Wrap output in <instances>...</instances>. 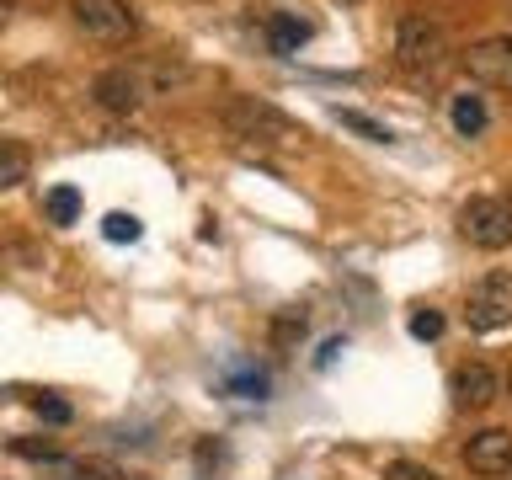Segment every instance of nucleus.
<instances>
[{"label": "nucleus", "instance_id": "f257e3e1", "mask_svg": "<svg viewBox=\"0 0 512 480\" xmlns=\"http://www.w3.org/2000/svg\"><path fill=\"white\" fill-rule=\"evenodd\" d=\"M454 59H459V54H454V38H448L443 22H432V16H422V11L400 16V27H395V64H400L406 75L438 80Z\"/></svg>", "mask_w": 512, "mask_h": 480}, {"label": "nucleus", "instance_id": "f03ea898", "mask_svg": "<svg viewBox=\"0 0 512 480\" xmlns=\"http://www.w3.org/2000/svg\"><path fill=\"white\" fill-rule=\"evenodd\" d=\"M224 128H230L235 139H256V144H294L304 139V128L294 118H283L272 102H262V96H230V102L219 107Z\"/></svg>", "mask_w": 512, "mask_h": 480}, {"label": "nucleus", "instance_id": "7ed1b4c3", "mask_svg": "<svg viewBox=\"0 0 512 480\" xmlns=\"http://www.w3.org/2000/svg\"><path fill=\"white\" fill-rule=\"evenodd\" d=\"M70 16L96 43H128L139 32V16L128 0H70Z\"/></svg>", "mask_w": 512, "mask_h": 480}, {"label": "nucleus", "instance_id": "20e7f679", "mask_svg": "<svg viewBox=\"0 0 512 480\" xmlns=\"http://www.w3.org/2000/svg\"><path fill=\"white\" fill-rule=\"evenodd\" d=\"M459 235L480 251H502L512 246V208L502 198H470L459 208Z\"/></svg>", "mask_w": 512, "mask_h": 480}, {"label": "nucleus", "instance_id": "39448f33", "mask_svg": "<svg viewBox=\"0 0 512 480\" xmlns=\"http://www.w3.org/2000/svg\"><path fill=\"white\" fill-rule=\"evenodd\" d=\"M464 320H470V331L512 326V272H486L470 288V299H464Z\"/></svg>", "mask_w": 512, "mask_h": 480}, {"label": "nucleus", "instance_id": "423d86ee", "mask_svg": "<svg viewBox=\"0 0 512 480\" xmlns=\"http://www.w3.org/2000/svg\"><path fill=\"white\" fill-rule=\"evenodd\" d=\"M459 64L470 70L480 86H502L512 91V32H496V38H480L459 54Z\"/></svg>", "mask_w": 512, "mask_h": 480}, {"label": "nucleus", "instance_id": "0eeeda50", "mask_svg": "<svg viewBox=\"0 0 512 480\" xmlns=\"http://www.w3.org/2000/svg\"><path fill=\"white\" fill-rule=\"evenodd\" d=\"M464 464L486 480L512 475V432L507 427H480L470 443H464Z\"/></svg>", "mask_w": 512, "mask_h": 480}, {"label": "nucleus", "instance_id": "6e6552de", "mask_svg": "<svg viewBox=\"0 0 512 480\" xmlns=\"http://www.w3.org/2000/svg\"><path fill=\"white\" fill-rule=\"evenodd\" d=\"M448 395H454L459 411H486L496 395H502V379H496V368L486 363H459L454 379H448Z\"/></svg>", "mask_w": 512, "mask_h": 480}, {"label": "nucleus", "instance_id": "1a4fd4ad", "mask_svg": "<svg viewBox=\"0 0 512 480\" xmlns=\"http://www.w3.org/2000/svg\"><path fill=\"white\" fill-rule=\"evenodd\" d=\"M91 96H96V107H102V112H134L144 102V86H139L134 70L112 64V70H102L91 80Z\"/></svg>", "mask_w": 512, "mask_h": 480}, {"label": "nucleus", "instance_id": "9d476101", "mask_svg": "<svg viewBox=\"0 0 512 480\" xmlns=\"http://www.w3.org/2000/svg\"><path fill=\"white\" fill-rule=\"evenodd\" d=\"M310 22H299V16H272L267 22V38H272V48L278 54H299V43H310Z\"/></svg>", "mask_w": 512, "mask_h": 480}, {"label": "nucleus", "instance_id": "9b49d317", "mask_svg": "<svg viewBox=\"0 0 512 480\" xmlns=\"http://www.w3.org/2000/svg\"><path fill=\"white\" fill-rule=\"evenodd\" d=\"M27 171H32V155H27V144H16V139H0V192H6V187H22V182H27Z\"/></svg>", "mask_w": 512, "mask_h": 480}, {"label": "nucleus", "instance_id": "f8f14e48", "mask_svg": "<svg viewBox=\"0 0 512 480\" xmlns=\"http://www.w3.org/2000/svg\"><path fill=\"white\" fill-rule=\"evenodd\" d=\"M448 118H454V128H459L464 139H480V134H486V102H480V96H454Z\"/></svg>", "mask_w": 512, "mask_h": 480}, {"label": "nucleus", "instance_id": "ddd939ff", "mask_svg": "<svg viewBox=\"0 0 512 480\" xmlns=\"http://www.w3.org/2000/svg\"><path fill=\"white\" fill-rule=\"evenodd\" d=\"M336 118H342V128H352V134H363L368 144H395L390 128L379 118H368V112H358V107H336Z\"/></svg>", "mask_w": 512, "mask_h": 480}, {"label": "nucleus", "instance_id": "4468645a", "mask_svg": "<svg viewBox=\"0 0 512 480\" xmlns=\"http://www.w3.org/2000/svg\"><path fill=\"white\" fill-rule=\"evenodd\" d=\"M43 208H48V224H75L80 219V192L59 182V187H48Z\"/></svg>", "mask_w": 512, "mask_h": 480}, {"label": "nucleus", "instance_id": "2eb2a0df", "mask_svg": "<svg viewBox=\"0 0 512 480\" xmlns=\"http://www.w3.org/2000/svg\"><path fill=\"white\" fill-rule=\"evenodd\" d=\"M11 454H22V459H38V464H54V470L64 464V454H59V448H54V443H38V438H16V443H11Z\"/></svg>", "mask_w": 512, "mask_h": 480}, {"label": "nucleus", "instance_id": "dca6fc26", "mask_svg": "<svg viewBox=\"0 0 512 480\" xmlns=\"http://www.w3.org/2000/svg\"><path fill=\"white\" fill-rule=\"evenodd\" d=\"M102 235H107V240H139L144 224H139L134 214H107V219H102Z\"/></svg>", "mask_w": 512, "mask_h": 480}, {"label": "nucleus", "instance_id": "f3484780", "mask_svg": "<svg viewBox=\"0 0 512 480\" xmlns=\"http://www.w3.org/2000/svg\"><path fill=\"white\" fill-rule=\"evenodd\" d=\"M411 336H416V342H438V336H443V315L438 310H416L411 315Z\"/></svg>", "mask_w": 512, "mask_h": 480}, {"label": "nucleus", "instance_id": "a211bd4d", "mask_svg": "<svg viewBox=\"0 0 512 480\" xmlns=\"http://www.w3.org/2000/svg\"><path fill=\"white\" fill-rule=\"evenodd\" d=\"M384 480H438V475H432L427 464H406V459H400V464H390V470H384Z\"/></svg>", "mask_w": 512, "mask_h": 480}, {"label": "nucleus", "instance_id": "6ab92c4d", "mask_svg": "<svg viewBox=\"0 0 512 480\" xmlns=\"http://www.w3.org/2000/svg\"><path fill=\"white\" fill-rule=\"evenodd\" d=\"M38 411H43V422H70V406H64V400H38Z\"/></svg>", "mask_w": 512, "mask_h": 480}, {"label": "nucleus", "instance_id": "aec40b11", "mask_svg": "<svg viewBox=\"0 0 512 480\" xmlns=\"http://www.w3.org/2000/svg\"><path fill=\"white\" fill-rule=\"evenodd\" d=\"M11 6H22V0H0V11H11Z\"/></svg>", "mask_w": 512, "mask_h": 480}, {"label": "nucleus", "instance_id": "412c9836", "mask_svg": "<svg viewBox=\"0 0 512 480\" xmlns=\"http://www.w3.org/2000/svg\"><path fill=\"white\" fill-rule=\"evenodd\" d=\"M336 6H363V0H336Z\"/></svg>", "mask_w": 512, "mask_h": 480}, {"label": "nucleus", "instance_id": "4be33fe9", "mask_svg": "<svg viewBox=\"0 0 512 480\" xmlns=\"http://www.w3.org/2000/svg\"><path fill=\"white\" fill-rule=\"evenodd\" d=\"M507 395H512V379H507Z\"/></svg>", "mask_w": 512, "mask_h": 480}, {"label": "nucleus", "instance_id": "5701e85b", "mask_svg": "<svg viewBox=\"0 0 512 480\" xmlns=\"http://www.w3.org/2000/svg\"><path fill=\"white\" fill-rule=\"evenodd\" d=\"M507 11H512V0H507Z\"/></svg>", "mask_w": 512, "mask_h": 480}, {"label": "nucleus", "instance_id": "b1692460", "mask_svg": "<svg viewBox=\"0 0 512 480\" xmlns=\"http://www.w3.org/2000/svg\"><path fill=\"white\" fill-rule=\"evenodd\" d=\"M507 208H512V203H507Z\"/></svg>", "mask_w": 512, "mask_h": 480}]
</instances>
